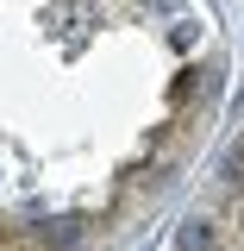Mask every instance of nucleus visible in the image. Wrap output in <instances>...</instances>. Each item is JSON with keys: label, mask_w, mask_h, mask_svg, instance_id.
Wrapping results in <instances>:
<instances>
[{"label": "nucleus", "mask_w": 244, "mask_h": 251, "mask_svg": "<svg viewBox=\"0 0 244 251\" xmlns=\"http://www.w3.org/2000/svg\"><path fill=\"white\" fill-rule=\"evenodd\" d=\"M169 251H244V132L225 145L213 176L169 232Z\"/></svg>", "instance_id": "f03ea898"}, {"label": "nucleus", "mask_w": 244, "mask_h": 251, "mask_svg": "<svg viewBox=\"0 0 244 251\" xmlns=\"http://www.w3.org/2000/svg\"><path fill=\"white\" fill-rule=\"evenodd\" d=\"M225 50L200 0H0V188L88 220L200 138Z\"/></svg>", "instance_id": "f257e3e1"}]
</instances>
